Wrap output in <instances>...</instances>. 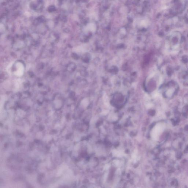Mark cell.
<instances>
[{
  "mask_svg": "<svg viewBox=\"0 0 188 188\" xmlns=\"http://www.w3.org/2000/svg\"><path fill=\"white\" fill-rule=\"evenodd\" d=\"M164 124H159L155 126L153 132V136L155 139H158L165 130Z\"/></svg>",
  "mask_w": 188,
  "mask_h": 188,
  "instance_id": "1",
  "label": "cell"
},
{
  "mask_svg": "<svg viewBox=\"0 0 188 188\" xmlns=\"http://www.w3.org/2000/svg\"><path fill=\"white\" fill-rule=\"evenodd\" d=\"M177 86L174 84H170L169 86H167L166 89L164 91V95L166 96H172L177 91Z\"/></svg>",
  "mask_w": 188,
  "mask_h": 188,
  "instance_id": "2",
  "label": "cell"
},
{
  "mask_svg": "<svg viewBox=\"0 0 188 188\" xmlns=\"http://www.w3.org/2000/svg\"><path fill=\"white\" fill-rule=\"evenodd\" d=\"M17 71L15 72V74L17 76H22L23 74L24 67L23 65L21 63H18L16 64Z\"/></svg>",
  "mask_w": 188,
  "mask_h": 188,
  "instance_id": "3",
  "label": "cell"
},
{
  "mask_svg": "<svg viewBox=\"0 0 188 188\" xmlns=\"http://www.w3.org/2000/svg\"><path fill=\"white\" fill-rule=\"evenodd\" d=\"M89 28L92 31H95L96 29V25L93 23H91L89 24Z\"/></svg>",
  "mask_w": 188,
  "mask_h": 188,
  "instance_id": "4",
  "label": "cell"
}]
</instances>
